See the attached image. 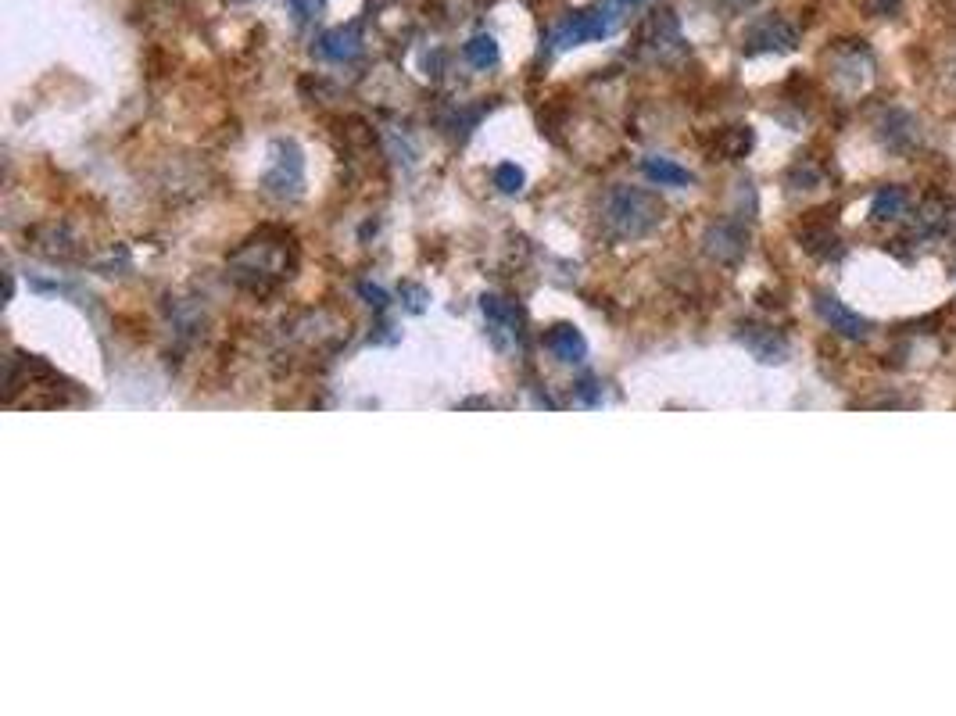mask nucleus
Masks as SVG:
<instances>
[{"instance_id":"2","label":"nucleus","mask_w":956,"mask_h":716,"mask_svg":"<svg viewBox=\"0 0 956 716\" xmlns=\"http://www.w3.org/2000/svg\"><path fill=\"white\" fill-rule=\"evenodd\" d=\"M301 183H305V162H301L298 144H291V140H276L273 165H269V172L262 176L265 194L287 201V197L301 194Z\"/></svg>"},{"instance_id":"6","label":"nucleus","mask_w":956,"mask_h":716,"mask_svg":"<svg viewBox=\"0 0 956 716\" xmlns=\"http://www.w3.org/2000/svg\"><path fill=\"white\" fill-rule=\"evenodd\" d=\"M817 312L828 319L831 330H838L842 337H849V341H863V337L871 333V330H867V323H863L856 312H849V308L842 305L838 298H831V294H817Z\"/></svg>"},{"instance_id":"3","label":"nucleus","mask_w":956,"mask_h":716,"mask_svg":"<svg viewBox=\"0 0 956 716\" xmlns=\"http://www.w3.org/2000/svg\"><path fill=\"white\" fill-rule=\"evenodd\" d=\"M616 29V15L609 8H591V11H581V15H573L566 26H559V33H555V47H577V43H591V40H606V36H613Z\"/></svg>"},{"instance_id":"9","label":"nucleus","mask_w":956,"mask_h":716,"mask_svg":"<svg viewBox=\"0 0 956 716\" xmlns=\"http://www.w3.org/2000/svg\"><path fill=\"white\" fill-rule=\"evenodd\" d=\"M319 51H323V58H330V61H351V58H359V51H362V33H359V26L330 29V33L323 36V43H319Z\"/></svg>"},{"instance_id":"13","label":"nucleus","mask_w":956,"mask_h":716,"mask_svg":"<svg viewBox=\"0 0 956 716\" xmlns=\"http://www.w3.org/2000/svg\"><path fill=\"white\" fill-rule=\"evenodd\" d=\"M874 219H881V222H888V219H896V215H903L906 212V190L903 187H885L881 190L878 197H874Z\"/></svg>"},{"instance_id":"15","label":"nucleus","mask_w":956,"mask_h":716,"mask_svg":"<svg viewBox=\"0 0 956 716\" xmlns=\"http://www.w3.org/2000/svg\"><path fill=\"white\" fill-rule=\"evenodd\" d=\"M359 294H362V298H366L373 308H387V294H384L380 287H373V283H362Z\"/></svg>"},{"instance_id":"8","label":"nucleus","mask_w":956,"mask_h":716,"mask_svg":"<svg viewBox=\"0 0 956 716\" xmlns=\"http://www.w3.org/2000/svg\"><path fill=\"white\" fill-rule=\"evenodd\" d=\"M795 47V29L781 18H767L763 26L749 33V51H792Z\"/></svg>"},{"instance_id":"11","label":"nucleus","mask_w":956,"mask_h":716,"mask_svg":"<svg viewBox=\"0 0 956 716\" xmlns=\"http://www.w3.org/2000/svg\"><path fill=\"white\" fill-rule=\"evenodd\" d=\"M641 169H645V176H649L652 183H659V187H688V183L695 179L692 172L674 165L670 158H645Z\"/></svg>"},{"instance_id":"10","label":"nucleus","mask_w":956,"mask_h":716,"mask_svg":"<svg viewBox=\"0 0 956 716\" xmlns=\"http://www.w3.org/2000/svg\"><path fill=\"white\" fill-rule=\"evenodd\" d=\"M706 251L717 258V262H735V258H742V251H745V237L735 230V226H717V230H709Z\"/></svg>"},{"instance_id":"12","label":"nucleus","mask_w":956,"mask_h":716,"mask_svg":"<svg viewBox=\"0 0 956 716\" xmlns=\"http://www.w3.org/2000/svg\"><path fill=\"white\" fill-rule=\"evenodd\" d=\"M462 54H466V61L477 65V69H491V65H498V43H495V36H487V33L473 36V40L462 47Z\"/></svg>"},{"instance_id":"4","label":"nucleus","mask_w":956,"mask_h":716,"mask_svg":"<svg viewBox=\"0 0 956 716\" xmlns=\"http://www.w3.org/2000/svg\"><path fill=\"white\" fill-rule=\"evenodd\" d=\"M681 26H677L674 11H659V15L645 18L638 29V47L641 51H649L652 58L666 61L670 54H681Z\"/></svg>"},{"instance_id":"14","label":"nucleus","mask_w":956,"mask_h":716,"mask_svg":"<svg viewBox=\"0 0 956 716\" xmlns=\"http://www.w3.org/2000/svg\"><path fill=\"white\" fill-rule=\"evenodd\" d=\"M495 183H498V190H505V194H520V190H523V169H516L513 162L498 165Z\"/></svg>"},{"instance_id":"5","label":"nucleus","mask_w":956,"mask_h":716,"mask_svg":"<svg viewBox=\"0 0 956 716\" xmlns=\"http://www.w3.org/2000/svg\"><path fill=\"white\" fill-rule=\"evenodd\" d=\"M545 344L559 362H566V366H581L584 358H588V341H584V333L570 323H555L552 330L545 333Z\"/></svg>"},{"instance_id":"7","label":"nucleus","mask_w":956,"mask_h":716,"mask_svg":"<svg viewBox=\"0 0 956 716\" xmlns=\"http://www.w3.org/2000/svg\"><path fill=\"white\" fill-rule=\"evenodd\" d=\"M480 308H484L487 323H491V333H495V344L502 348L505 337H520V312H516L509 301H502L498 294H484L480 298Z\"/></svg>"},{"instance_id":"16","label":"nucleus","mask_w":956,"mask_h":716,"mask_svg":"<svg viewBox=\"0 0 956 716\" xmlns=\"http://www.w3.org/2000/svg\"><path fill=\"white\" fill-rule=\"evenodd\" d=\"M602 8H609L613 15H620V11H631V8H641L645 0H598Z\"/></svg>"},{"instance_id":"1","label":"nucleus","mask_w":956,"mask_h":716,"mask_svg":"<svg viewBox=\"0 0 956 716\" xmlns=\"http://www.w3.org/2000/svg\"><path fill=\"white\" fill-rule=\"evenodd\" d=\"M663 222L659 197L638 187H613L602 201V226L613 240H641Z\"/></svg>"}]
</instances>
